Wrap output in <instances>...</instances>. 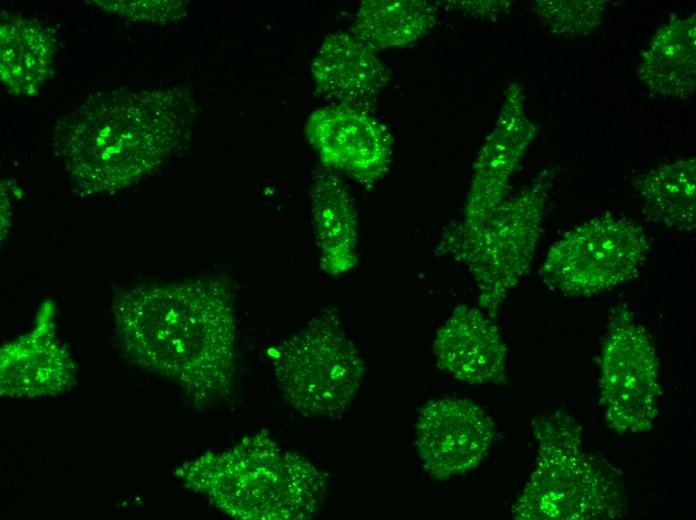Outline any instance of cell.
I'll use <instances>...</instances> for the list:
<instances>
[{
  "mask_svg": "<svg viewBox=\"0 0 696 520\" xmlns=\"http://www.w3.org/2000/svg\"><path fill=\"white\" fill-rule=\"evenodd\" d=\"M112 317L125 355L140 368L174 382L196 404L228 394L236 320L227 277L209 274L121 289Z\"/></svg>",
  "mask_w": 696,
  "mask_h": 520,
  "instance_id": "cell-1",
  "label": "cell"
},
{
  "mask_svg": "<svg viewBox=\"0 0 696 520\" xmlns=\"http://www.w3.org/2000/svg\"><path fill=\"white\" fill-rule=\"evenodd\" d=\"M197 113L186 86L99 92L59 121L54 148L79 194L114 193L186 149Z\"/></svg>",
  "mask_w": 696,
  "mask_h": 520,
  "instance_id": "cell-2",
  "label": "cell"
},
{
  "mask_svg": "<svg viewBox=\"0 0 696 520\" xmlns=\"http://www.w3.org/2000/svg\"><path fill=\"white\" fill-rule=\"evenodd\" d=\"M176 478L243 520H302L321 507L326 482L308 460L263 433L184 462Z\"/></svg>",
  "mask_w": 696,
  "mask_h": 520,
  "instance_id": "cell-3",
  "label": "cell"
},
{
  "mask_svg": "<svg viewBox=\"0 0 696 520\" xmlns=\"http://www.w3.org/2000/svg\"><path fill=\"white\" fill-rule=\"evenodd\" d=\"M534 469L512 506L519 520H589L622 517L626 493L603 460L584 445L582 428L564 408L532 420Z\"/></svg>",
  "mask_w": 696,
  "mask_h": 520,
  "instance_id": "cell-4",
  "label": "cell"
},
{
  "mask_svg": "<svg viewBox=\"0 0 696 520\" xmlns=\"http://www.w3.org/2000/svg\"><path fill=\"white\" fill-rule=\"evenodd\" d=\"M555 176L554 168L543 169L480 226L466 229L460 221L451 222L437 242L435 253L465 268L475 283L478 306L495 320L531 269Z\"/></svg>",
  "mask_w": 696,
  "mask_h": 520,
  "instance_id": "cell-5",
  "label": "cell"
},
{
  "mask_svg": "<svg viewBox=\"0 0 696 520\" xmlns=\"http://www.w3.org/2000/svg\"><path fill=\"white\" fill-rule=\"evenodd\" d=\"M273 371L286 400L306 417H335L355 397L362 356L335 310L312 318L274 349Z\"/></svg>",
  "mask_w": 696,
  "mask_h": 520,
  "instance_id": "cell-6",
  "label": "cell"
},
{
  "mask_svg": "<svg viewBox=\"0 0 696 520\" xmlns=\"http://www.w3.org/2000/svg\"><path fill=\"white\" fill-rule=\"evenodd\" d=\"M650 250L636 222L605 215L583 222L558 238L539 270L541 281L566 296L599 294L635 278Z\"/></svg>",
  "mask_w": 696,
  "mask_h": 520,
  "instance_id": "cell-7",
  "label": "cell"
},
{
  "mask_svg": "<svg viewBox=\"0 0 696 520\" xmlns=\"http://www.w3.org/2000/svg\"><path fill=\"white\" fill-rule=\"evenodd\" d=\"M600 403L606 425L617 434L652 429L661 396L659 360L646 329L626 303L610 316L600 353Z\"/></svg>",
  "mask_w": 696,
  "mask_h": 520,
  "instance_id": "cell-8",
  "label": "cell"
},
{
  "mask_svg": "<svg viewBox=\"0 0 696 520\" xmlns=\"http://www.w3.org/2000/svg\"><path fill=\"white\" fill-rule=\"evenodd\" d=\"M305 136L324 168L371 188L388 173L393 137L369 111L330 104L313 111Z\"/></svg>",
  "mask_w": 696,
  "mask_h": 520,
  "instance_id": "cell-9",
  "label": "cell"
},
{
  "mask_svg": "<svg viewBox=\"0 0 696 520\" xmlns=\"http://www.w3.org/2000/svg\"><path fill=\"white\" fill-rule=\"evenodd\" d=\"M536 133V126L526 111L523 89L518 83H512L505 92L494 127L473 164L460 220L464 228L480 226L508 197L512 177Z\"/></svg>",
  "mask_w": 696,
  "mask_h": 520,
  "instance_id": "cell-10",
  "label": "cell"
},
{
  "mask_svg": "<svg viewBox=\"0 0 696 520\" xmlns=\"http://www.w3.org/2000/svg\"><path fill=\"white\" fill-rule=\"evenodd\" d=\"M496 435L490 416L475 402L443 398L428 402L416 423V447L426 471L446 480L477 467Z\"/></svg>",
  "mask_w": 696,
  "mask_h": 520,
  "instance_id": "cell-11",
  "label": "cell"
},
{
  "mask_svg": "<svg viewBox=\"0 0 696 520\" xmlns=\"http://www.w3.org/2000/svg\"><path fill=\"white\" fill-rule=\"evenodd\" d=\"M55 316L54 303L44 302L31 329L1 346L2 396H56L76 384V365L58 336Z\"/></svg>",
  "mask_w": 696,
  "mask_h": 520,
  "instance_id": "cell-12",
  "label": "cell"
},
{
  "mask_svg": "<svg viewBox=\"0 0 696 520\" xmlns=\"http://www.w3.org/2000/svg\"><path fill=\"white\" fill-rule=\"evenodd\" d=\"M433 352L440 370L474 385L505 379L508 350L496 320L479 306L461 304L437 331Z\"/></svg>",
  "mask_w": 696,
  "mask_h": 520,
  "instance_id": "cell-13",
  "label": "cell"
},
{
  "mask_svg": "<svg viewBox=\"0 0 696 520\" xmlns=\"http://www.w3.org/2000/svg\"><path fill=\"white\" fill-rule=\"evenodd\" d=\"M311 77L320 97L370 112L390 74L377 50L350 31H336L321 42Z\"/></svg>",
  "mask_w": 696,
  "mask_h": 520,
  "instance_id": "cell-14",
  "label": "cell"
},
{
  "mask_svg": "<svg viewBox=\"0 0 696 520\" xmlns=\"http://www.w3.org/2000/svg\"><path fill=\"white\" fill-rule=\"evenodd\" d=\"M310 209L320 269L338 277L355 268L359 258V219L354 198L342 176L326 168L310 186Z\"/></svg>",
  "mask_w": 696,
  "mask_h": 520,
  "instance_id": "cell-15",
  "label": "cell"
},
{
  "mask_svg": "<svg viewBox=\"0 0 696 520\" xmlns=\"http://www.w3.org/2000/svg\"><path fill=\"white\" fill-rule=\"evenodd\" d=\"M55 33L44 24L3 11L0 26V77L18 96L34 97L53 75Z\"/></svg>",
  "mask_w": 696,
  "mask_h": 520,
  "instance_id": "cell-16",
  "label": "cell"
},
{
  "mask_svg": "<svg viewBox=\"0 0 696 520\" xmlns=\"http://www.w3.org/2000/svg\"><path fill=\"white\" fill-rule=\"evenodd\" d=\"M637 75L663 99H688L696 87V15L674 18L653 35L641 53Z\"/></svg>",
  "mask_w": 696,
  "mask_h": 520,
  "instance_id": "cell-17",
  "label": "cell"
},
{
  "mask_svg": "<svg viewBox=\"0 0 696 520\" xmlns=\"http://www.w3.org/2000/svg\"><path fill=\"white\" fill-rule=\"evenodd\" d=\"M631 184L649 221L680 232L695 229V158L659 164L633 176Z\"/></svg>",
  "mask_w": 696,
  "mask_h": 520,
  "instance_id": "cell-18",
  "label": "cell"
},
{
  "mask_svg": "<svg viewBox=\"0 0 696 520\" xmlns=\"http://www.w3.org/2000/svg\"><path fill=\"white\" fill-rule=\"evenodd\" d=\"M440 8L429 0H363L350 32L375 50L403 48L427 35Z\"/></svg>",
  "mask_w": 696,
  "mask_h": 520,
  "instance_id": "cell-19",
  "label": "cell"
},
{
  "mask_svg": "<svg viewBox=\"0 0 696 520\" xmlns=\"http://www.w3.org/2000/svg\"><path fill=\"white\" fill-rule=\"evenodd\" d=\"M530 7L552 34L577 38L595 31L602 23L604 0H536Z\"/></svg>",
  "mask_w": 696,
  "mask_h": 520,
  "instance_id": "cell-20",
  "label": "cell"
},
{
  "mask_svg": "<svg viewBox=\"0 0 696 520\" xmlns=\"http://www.w3.org/2000/svg\"><path fill=\"white\" fill-rule=\"evenodd\" d=\"M109 14L131 21L166 23L182 18L187 11L185 1H108L95 0Z\"/></svg>",
  "mask_w": 696,
  "mask_h": 520,
  "instance_id": "cell-21",
  "label": "cell"
},
{
  "mask_svg": "<svg viewBox=\"0 0 696 520\" xmlns=\"http://www.w3.org/2000/svg\"><path fill=\"white\" fill-rule=\"evenodd\" d=\"M440 10H449L482 20H497L509 13L512 2L508 0H446L436 1Z\"/></svg>",
  "mask_w": 696,
  "mask_h": 520,
  "instance_id": "cell-22",
  "label": "cell"
}]
</instances>
